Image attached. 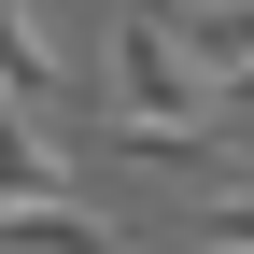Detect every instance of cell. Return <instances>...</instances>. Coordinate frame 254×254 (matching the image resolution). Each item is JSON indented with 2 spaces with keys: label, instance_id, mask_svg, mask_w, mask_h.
<instances>
[{
  "label": "cell",
  "instance_id": "cell-1",
  "mask_svg": "<svg viewBox=\"0 0 254 254\" xmlns=\"http://www.w3.org/2000/svg\"><path fill=\"white\" fill-rule=\"evenodd\" d=\"M99 71H113V127H226V113H212V85H198V57H184L155 14H113Z\"/></svg>",
  "mask_w": 254,
  "mask_h": 254
},
{
  "label": "cell",
  "instance_id": "cell-2",
  "mask_svg": "<svg viewBox=\"0 0 254 254\" xmlns=\"http://www.w3.org/2000/svg\"><path fill=\"white\" fill-rule=\"evenodd\" d=\"M0 99L14 113H71V57H57V28H43V0H0Z\"/></svg>",
  "mask_w": 254,
  "mask_h": 254
},
{
  "label": "cell",
  "instance_id": "cell-3",
  "mask_svg": "<svg viewBox=\"0 0 254 254\" xmlns=\"http://www.w3.org/2000/svg\"><path fill=\"white\" fill-rule=\"evenodd\" d=\"M141 14H155V0H141ZM155 28L198 57V85H240L254 71V0H184V14H155Z\"/></svg>",
  "mask_w": 254,
  "mask_h": 254
},
{
  "label": "cell",
  "instance_id": "cell-4",
  "mask_svg": "<svg viewBox=\"0 0 254 254\" xmlns=\"http://www.w3.org/2000/svg\"><path fill=\"white\" fill-rule=\"evenodd\" d=\"M0 198H85L71 141H57L43 113H14V99H0Z\"/></svg>",
  "mask_w": 254,
  "mask_h": 254
},
{
  "label": "cell",
  "instance_id": "cell-5",
  "mask_svg": "<svg viewBox=\"0 0 254 254\" xmlns=\"http://www.w3.org/2000/svg\"><path fill=\"white\" fill-rule=\"evenodd\" d=\"M184 254H254V198H198V226H184Z\"/></svg>",
  "mask_w": 254,
  "mask_h": 254
},
{
  "label": "cell",
  "instance_id": "cell-6",
  "mask_svg": "<svg viewBox=\"0 0 254 254\" xmlns=\"http://www.w3.org/2000/svg\"><path fill=\"white\" fill-rule=\"evenodd\" d=\"M155 14H184V0H155Z\"/></svg>",
  "mask_w": 254,
  "mask_h": 254
}]
</instances>
